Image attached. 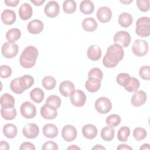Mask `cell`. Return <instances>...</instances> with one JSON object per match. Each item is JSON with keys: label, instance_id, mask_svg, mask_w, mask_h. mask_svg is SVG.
Wrapping results in <instances>:
<instances>
[{"label": "cell", "instance_id": "cell-1", "mask_svg": "<svg viewBox=\"0 0 150 150\" xmlns=\"http://www.w3.org/2000/svg\"><path fill=\"white\" fill-rule=\"evenodd\" d=\"M124 52L122 46L117 43L110 45L103 60V65L107 68L115 67L122 60Z\"/></svg>", "mask_w": 150, "mask_h": 150}, {"label": "cell", "instance_id": "cell-2", "mask_svg": "<svg viewBox=\"0 0 150 150\" xmlns=\"http://www.w3.org/2000/svg\"><path fill=\"white\" fill-rule=\"evenodd\" d=\"M38 54V50L36 47L33 46L26 47L20 56L21 66L25 69L32 68L36 64Z\"/></svg>", "mask_w": 150, "mask_h": 150}, {"label": "cell", "instance_id": "cell-3", "mask_svg": "<svg viewBox=\"0 0 150 150\" xmlns=\"http://www.w3.org/2000/svg\"><path fill=\"white\" fill-rule=\"evenodd\" d=\"M136 34L142 38L150 35V19L147 16H142L138 19L136 22Z\"/></svg>", "mask_w": 150, "mask_h": 150}, {"label": "cell", "instance_id": "cell-4", "mask_svg": "<svg viewBox=\"0 0 150 150\" xmlns=\"http://www.w3.org/2000/svg\"><path fill=\"white\" fill-rule=\"evenodd\" d=\"M133 53L138 57H142L146 54L148 51V43L142 39H137L132 46Z\"/></svg>", "mask_w": 150, "mask_h": 150}, {"label": "cell", "instance_id": "cell-5", "mask_svg": "<svg viewBox=\"0 0 150 150\" xmlns=\"http://www.w3.org/2000/svg\"><path fill=\"white\" fill-rule=\"evenodd\" d=\"M94 107L97 112L100 114H107L112 108V103L109 98L105 97H101L96 100Z\"/></svg>", "mask_w": 150, "mask_h": 150}, {"label": "cell", "instance_id": "cell-6", "mask_svg": "<svg viewBox=\"0 0 150 150\" xmlns=\"http://www.w3.org/2000/svg\"><path fill=\"white\" fill-rule=\"evenodd\" d=\"M19 50V47L15 42H7L3 44L1 48L2 55L8 59H12L16 56Z\"/></svg>", "mask_w": 150, "mask_h": 150}, {"label": "cell", "instance_id": "cell-7", "mask_svg": "<svg viewBox=\"0 0 150 150\" xmlns=\"http://www.w3.org/2000/svg\"><path fill=\"white\" fill-rule=\"evenodd\" d=\"M20 111L21 115L26 119H31L36 114L35 105L30 101H25L21 105Z\"/></svg>", "mask_w": 150, "mask_h": 150}, {"label": "cell", "instance_id": "cell-8", "mask_svg": "<svg viewBox=\"0 0 150 150\" xmlns=\"http://www.w3.org/2000/svg\"><path fill=\"white\" fill-rule=\"evenodd\" d=\"M113 40L115 43L118 44L123 47H127L130 44L131 38L128 32L121 30L115 33L113 38Z\"/></svg>", "mask_w": 150, "mask_h": 150}, {"label": "cell", "instance_id": "cell-9", "mask_svg": "<svg viewBox=\"0 0 150 150\" xmlns=\"http://www.w3.org/2000/svg\"><path fill=\"white\" fill-rule=\"evenodd\" d=\"M71 103L75 107H80L83 106L86 101V96L81 90H75L70 96Z\"/></svg>", "mask_w": 150, "mask_h": 150}, {"label": "cell", "instance_id": "cell-10", "mask_svg": "<svg viewBox=\"0 0 150 150\" xmlns=\"http://www.w3.org/2000/svg\"><path fill=\"white\" fill-rule=\"evenodd\" d=\"M24 137L29 139L36 138L39 134V127L35 123H29L25 125L22 129Z\"/></svg>", "mask_w": 150, "mask_h": 150}, {"label": "cell", "instance_id": "cell-11", "mask_svg": "<svg viewBox=\"0 0 150 150\" xmlns=\"http://www.w3.org/2000/svg\"><path fill=\"white\" fill-rule=\"evenodd\" d=\"M77 135L76 128L71 125H66L63 127L62 131V136L64 141L71 142L74 141Z\"/></svg>", "mask_w": 150, "mask_h": 150}, {"label": "cell", "instance_id": "cell-12", "mask_svg": "<svg viewBox=\"0 0 150 150\" xmlns=\"http://www.w3.org/2000/svg\"><path fill=\"white\" fill-rule=\"evenodd\" d=\"M44 12L46 15L53 18L56 17L60 12V7L57 2L55 1H49L45 6Z\"/></svg>", "mask_w": 150, "mask_h": 150}, {"label": "cell", "instance_id": "cell-13", "mask_svg": "<svg viewBox=\"0 0 150 150\" xmlns=\"http://www.w3.org/2000/svg\"><path fill=\"white\" fill-rule=\"evenodd\" d=\"M40 112L41 116L46 120L54 119L57 115V109L47 104H45L41 107Z\"/></svg>", "mask_w": 150, "mask_h": 150}, {"label": "cell", "instance_id": "cell-14", "mask_svg": "<svg viewBox=\"0 0 150 150\" xmlns=\"http://www.w3.org/2000/svg\"><path fill=\"white\" fill-rule=\"evenodd\" d=\"M97 18L101 23L109 22L112 17V12L110 8L107 6H101L97 10Z\"/></svg>", "mask_w": 150, "mask_h": 150}, {"label": "cell", "instance_id": "cell-15", "mask_svg": "<svg viewBox=\"0 0 150 150\" xmlns=\"http://www.w3.org/2000/svg\"><path fill=\"white\" fill-rule=\"evenodd\" d=\"M59 91L60 94L66 97H70L72 93L75 91L74 84L69 80H65L60 84Z\"/></svg>", "mask_w": 150, "mask_h": 150}, {"label": "cell", "instance_id": "cell-16", "mask_svg": "<svg viewBox=\"0 0 150 150\" xmlns=\"http://www.w3.org/2000/svg\"><path fill=\"white\" fill-rule=\"evenodd\" d=\"M146 98L147 96L145 92L143 90H139L134 92L131 97V102L134 107H139L144 104Z\"/></svg>", "mask_w": 150, "mask_h": 150}, {"label": "cell", "instance_id": "cell-17", "mask_svg": "<svg viewBox=\"0 0 150 150\" xmlns=\"http://www.w3.org/2000/svg\"><path fill=\"white\" fill-rule=\"evenodd\" d=\"M2 22L6 25H11L13 24L16 21V13L11 9H5L2 11L1 15Z\"/></svg>", "mask_w": 150, "mask_h": 150}, {"label": "cell", "instance_id": "cell-18", "mask_svg": "<svg viewBox=\"0 0 150 150\" xmlns=\"http://www.w3.org/2000/svg\"><path fill=\"white\" fill-rule=\"evenodd\" d=\"M33 13L31 5L28 3H23L19 9V16L22 20L27 21L30 19Z\"/></svg>", "mask_w": 150, "mask_h": 150}, {"label": "cell", "instance_id": "cell-19", "mask_svg": "<svg viewBox=\"0 0 150 150\" xmlns=\"http://www.w3.org/2000/svg\"><path fill=\"white\" fill-rule=\"evenodd\" d=\"M43 23L39 19H34L28 24L27 28L29 32L31 34H39L43 29Z\"/></svg>", "mask_w": 150, "mask_h": 150}, {"label": "cell", "instance_id": "cell-20", "mask_svg": "<svg viewBox=\"0 0 150 150\" xmlns=\"http://www.w3.org/2000/svg\"><path fill=\"white\" fill-rule=\"evenodd\" d=\"M101 81L95 77H88V80L85 83V87L87 90L90 93L97 91L101 87Z\"/></svg>", "mask_w": 150, "mask_h": 150}, {"label": "cell", "instance_id": "cell-21", "mask_svg": "<svg viewBox=\"0 0 150 150\" xmlns=\"http://www.w3.org/2000/svg\"><path fill=\"white\" fill-rule=\"evenodd\" d=\"M87 55L89 59L93 61L99 60L101 57V49L96 45H91L88 47L87 51Z\"/></svg>", "mask_w": 150, "mask_h": 150}, {"label": "cell", "instance_id": "cell-22", "mask_svg": "<svg viewBox=\"0 0 150 150\" xmlns=\"http://www.w3.org/2000/svg\"><path fill=\"white\" fill-rule=\"evenodd\" d=\"M82 134L83 136L89 139H94L97 135V129L96 127L93 124H88L84 125L82 128Z\"/></svg>", "mask_w": 150, "mask_h": 150}, {"label": "cell", "instance_id": "cell-23", "mask_svg": "<svg viewBox=\"0 0 150 150\" xmlns=\"http://www.w3.org/2000/svg\"><path fill=\"white\" fill-rule=\"evenodd\" d=\"M43 135L49 138H54L58 135L57 127L53 124H45L43 127Z\"/></svg>", "mask_w": 150, "mask_h": 150}, {"label": "cell", "instance_id": "cell-24", "mask_svg": "<svg viewBox=\"0 0 150 150\" xmlns=\"http://www.w3.org/2000/svg\"><path fill=\"white\" fill-rule=\"evenodd\" d=\"M0 103L2 108H10L14 107L15 99L9 93H5L1 97Z\"/></svg>", "mask_w": 150, "mask_h": 150}, {"label": "cell", "instance_id": "cell-25", "mask_svg": "<svg viewBox=\"0 0 150 150\" xmlns=\"http://www.w3.org/2000/svg\"><path fill=\"white\" fill-rule=\"evenodd\" d=\"M34 79L32 76L25 74L19 77V83L21 88L25 91L26 90L29 88L34 83Z\"/></svg>", "mask_w": 150, "mask_h": 150}, {"label": "cell", "instance_id": "cell-26", "mask_svg": "<svg viewBox=\"0 0 150 150\" xmlns=\"http://www.w3.org/2000/svg\"><path fill=\"white\" fill-rule=\"evenodd\" d=\"M97 23L96 20L91 17L85 18L81 23L82 28L87 32H93L97 28Z\"/></svg>", "mask_w": 150, "mask_h": 150}, {"label": "cell", "instance_id": "cell-27", "mask_svg": "<svg viewBox=\"0 0 150 150\" xmlns=\"http://www.w3.org/2000/svg\"><path fill=\"white\" fill-rule=\"evenodd\" d=\"M3 133L8 138H15L18 133V129L15 125L13 124H6L3 127Z\"/></svg>", "mask_w": 150, "mask_h": 150}, {"label": "cell", "instance_id": "cell-28", "mask_svg": "<svg viewBox=\"0 0 150 150\" xmlns=\"http://www.w3.org/2000/svg\"><path fill=\"white\" fill-rule=\"evenodd\" d=\"M119 25L123 28H128L132 24L133 18L131 14L127 12H124L120 14L118 20Z\"/></svg>", "mask_w": 150, "mask_h": 150}, {"label": "cell", "instance_id": "cell-29", "mask_svg": "<svg viewBox=\"0 0 150 150\" xmlns=\"http://www.w3.org/2000/svg\"><path fill=\"white\" fill-rule=\"evenodd\" d=\"M80 10L85 15L91 14L94 10V5L91 1H82L80 5Z\"/></svg>", "mask_w": 150, "mask_h": 150}, {"label": "cell", "instance_id": "cell-30", "mask_svg": "<svg viewBox=\"0 0 150 150\" xmlns=\"http://www.w3.org/2000/svg\"><path fill=\"white\" fill-rule=\"evenodd\" d=\"M44 91L40 88L36 87L30 93V97L35 103H40L44 98Z\"/></svg>", "mask_w": 150, "mask_h": 150}, {"label": "cell", "instance_id": "cell-31", "mask_svg": "<svg viewBox=\"0 0 150 150\" xmlns=\"http://www.w3.org/2000/svg\"><path fill=\"white\" fill-rule=\"evenodd\" d=\"M114 129L109 126L104 127L101 131V137L104 141H111L114 137Z\"/></svg>", "mask_w": 150, "mask_h": 150}, {"label": "cell", "instance_id": "cell-32", "mask_svg": "<svg viewBox=\"0 0 150 150\" xmlns=\"http://www.w3.org/2000/svg\"><path fill=\"white\" fill-rule=\"evenodd\" d=\"M21 36V32L19 29L12 28L8 30L6 33V39L8 42H15Z\"/></svg>", "mask_w": 150, "mask_h": 150}, {"label": "cell", "instance_id": "cell-33", "mask_svg": "<svg viewBox=\"0 0 150 150\" xmlns=\"http://www.w3.org/2000/svg\"><path fill=\"white\" fill-rule=\"evenodd\" d=\"M1 114L2 118L6 120H12L16 116V110L15 108H4L1 107Z\"/></svg>", "mask_w": 150, "mask_h": 150}, {"label": "cell", "instance_id": "cell-34", "mask_svg": "<svg viewBox=\"0 0 150 150\" xmlns=\"http://www.w3.org/2000/svg\"><path fill=\"white\" fill-rule=\"evenodd\" d=\"M77 8L76 2L73 0H66L63 4V11L67 14H71L74 13Z\"/></svg>", "mask_w": 150, "mask_h": 150}, {"label": "cell", "instance_id": "cell-35", "mask_svg": "<svg viewBox=\"0 0 150 150\" xmlns=\"http://www.w3.org/2000/svg\"><path fill=\"white\" fill-rule=\"evenodd\" d=\"M42 84L43 87L47 90H50L53 89L56 84V81L54 77L52 76H45L42 81Z\"/></svg>", "mask_w": 150, "mask_h": 150}, {"label": "cell", "instance_id": "cell-36", "mask_svg": "<svg viewBox=\"0 0 150 150\" xmlns=\"http://www.w3.org/2000/svg\"><path fill=\"white\" fill-rule=\"evenodd\" d=\"M105 122L110 127H115L121 122V117L119 115L112 114L108 116L105 120Z\"/></svg>", "mask_w": 150, "mask_h": 150}, {"label": "cell", "instance_id": "cell-37", "mask_svg": "<svg viewBox=\"0 0 150 150\" xmlns=\"http://www.w3.org/2000/svg\"><path fill=\"white\" fill-rule=\"evenodd\" d=\"M139 86H140V83L139 80L135 77H131L129 83L124 88L129 93H132V92H135L138 91V89L139 88Z\"/></svg>", "mask_w": 150, "mask_h": 150}, {"label": "cell", "instance_id": "cell-38", "mask_svg": "<svg viewBox=\"0 0 150 150\" xmlns=\"http://www.w3.org/2000/svg\"><path fill=\"white\" fill-rule=\"evenodd\" d=\"M130 134V129L127 127H122L117 132V138L121 142H127Z\"/></svg>", "mask_w": 150, "mask_h": 150}, {"label": "cell", "instance_id": "cell-39", "mask_svg": "<svg viewBox=\"0 0 150 150\" xmlns=\"http://www.w3.org/2000/svg\"><path fill=\"white\" fill-rule=\"evenodd\" d=\"M131 76L129 74L125 73H121L118 74L116 77L117 83L121 86L125 87L129 82Z\"/></svg>", "mask_w": 150, "mask_h": 150}, {"label": "cell", "instance_id": "cell-40", "mask_svg": "<svg viewBox=\"0 0 150 150\" xmlns=\"http://www.w3.org/2000/svg\"><path fill=\"white\" fill-rule=\"evenodd\" d=\"M45 104L50 105L55 107L56 109H58L61 105L62 101L58 96L51 95L47 98Z\"/></svg>", "mask_w": 150, "mask_h": 150}, {"label": "cell", "instance_id": "cell-41", "mask_svg": "<svg viewBox=\"0 0 150 150\" xmlns=\"http://www.w3.org/2000/svg\"><path fill=\"white\" fill-rule=\"evenodd\" d=\"M146 130L141 127L135 128L133 131V136L137 141H141L145 139L146 137Z\"/></svg>", "mask_w": 150, "mask_h": 150}, {"label": "cell", "instance_id": "cell-42", "mask_svg": "<svg viewBox=\"0 0 150 150\" xmlns=\"http://www.w3.org/2000/svg\"><path fill=\"white\" fill-rule=\"evenodd\" d=\"M10 88L15 94H20L24 92V91L21 88V86L19 83V77L15 78L12 80L10 84Z\"/></svg>", "mask_w": 150, "mask_h": 150}, {"label": "cell", "instance_id": "cell-43", "mask_svg": "<svg viewBox=\"0 0 150 150\" xmlns=\"http://www.w3.org/2000/svg\"><path fill=\"white\" fill-rule=\"evenodd\" d=\"M139 76L145 80L150 79V67L149 66H143L139 70Z\"/></svg>", "mask_w": 150, "mask_h": 150}, {"label": "cell", "instance_id": "cell-44", "mask_svg": "<svg viewBox=\"0 0 150 150\" xmlns=\"http://www.w3.org/2000/svg\"><path fill=\"white\" fill-rule=\"evenodd\" d=\"M88 77H95L101 80L103 77V74L101 69L97 67L91 69L88 73Z\"/></svg>", "mask_w": 150, "mask_h": 150}, {"label": "cell", "instance_id": "cell-45", "mask_svg": "<svg viewBox=\"0 0 150 150\" xmlns=\"http://www.w3.org/2000/svg\"><path fill=\"white\" fill-rule=\"evenodd\" d=\"M137 5L141 11L146 12L149 9L150 2L149 0H137Z\"/></svg>", "mask_w": 150, "mask_h": 150}, {"label": "cell", "instance_id": "cell-46", "mask_svg": "<svg viewBox=\"0 0 150 150\" xmlns=\"http://www.w3.org/2000/svg\"><path fill=\"white\" fill-rule=\"evenodd\" d=\"M12 74L11 68L7 65H2L0 67V76L2 78L6 79Z\"/></svg>", "mask_w": 150, "mask_h": 150}, {"label": "cell", "instance_id": "cell-47", "mask_svg": "<svg viewBox=\"0 0 150 150\" xmlns=\"http://www.w3.org/2000/svg\"><path fill=\"white\" fill-rule=\"evenodd\" d=\"M43 150H57L59 149L57 144L52 141H48L45 142L42 147Z\"/></svg>", "mask_w": 150, "mask_h": 150}, {"label": "cell", "instance_id": "cell-48", "mask_svg": "<svg viewBox=\"0 0 150 150\" xmlns=\"http://www.w3.org/2000/svg\"><path fill=\"white\" fill-rule=\"evenodd\" d=\"M35 149L34 145L30 142H23L19 148L20 150H35Z\"/></svg>", "mask_w": 150, "mask_h": 150}, {"label": "cell", "instance_id": "cell-49", "mask_svg": "<svg viewBox=\"0 0 150 150\" xmlns=\"http://www.w3.org/2000/svg\"><path fill=\"white\" fill-rule=\"evenodd\" d=\"M4 2L6 6L14 7L18 5V4L19 3V0H5Z\"/></svg>", "mask_w": 150, "mask_h": 150}, {"label": "cell", "instance_id": "cell-50", "mask_svg": "<svg viewBox=\"0 0 150 150\" xmlns=\"http://www.w3.org/2000/svg\"><path fill=\"white\" fill-rule=\"evenodd\" d=\"M0 149L2 150H8L10 149L9 144L6 142V141H1L0 143Z\"/></svg>", "mask_w": 150, "mask_h": 150}, {"label": "cell", "instance_id": "cell-51", "mask_svg": "<svg viewBox=\"0 0 150 150\" xmlns=\"http://www.w3.org/2000/svg\"><path fill=\"white\" fill-rule=\"evenodd\" d=\"M117 149H129V150H132V148H131V146H128V145H126V144H120L117 147Z\"/></svg>", "mask_w": 150, "mask_h": 150}, {"label": "cell", "instance_id": "cell-52", "mask_svg": "<svg viewBox=\"0 0 150 150\" xmlns=\"http://www.w3.org/2000/svg\"><path fill=\"white\" fill-rule=\"evenodd\" d=\"M30 2L32 3H33L35 6H40L42 5L45 2V1H37V0H30Z\"/></svg>", "mask_w": 150, "mask_h": 150}, {"label": "cell", "instance_id": "cell-53", "mask_svg": "<svg viewBox=\"0 0 150 150\" xmlns=\"http://www.w3.org/2000/svg\"><path fill=\"white\" fill-rule=\"evenodd\" d=\"M92 149L93 150H94V149H98L99 150V149H105V148L101 145H96L94 146H93L92 148Z\"/></svg>", "mask_w": 150, "mask_h": 150}, {"label": "cell", "instance_id": "cell-54", "mask_svg": "<svg viewBox=\"0 0 150 150\" xmlns=\"http://www.w3.org/2000/svg\"><path fill=\"white\" fill-rule=\"evenodd\" d=\"M149 145L148 144H144L142 145L141 147H140L139 149H149Z\"/></svg>", "mask_w": 150, "mask_h": 150}, {"label": "cell", "instance_id": "cell-55", "mask_svg": "<svg viewBox=\"0 0 150 150\" xmlns=\"http://www.w3.org/2000/svg\"><path fill=\"white\" fill-rule=\"evenodd\" d=\"M67 149H80V148L79 147H78L77 146L74 145H72L69 146Z\"/></svg>", "mask_w": 150, "mask_h": 150}, {"label": "cell", "instance_id": "cell-56", "mask_svg": "<svg viewBox=\"0 0 150 150\" xmlns=\"http://www.w3.org/2000/svg\"><path fill=\"white\" fill-rule=\"evenodd\" d=\"M132 2V0H130V1H120V2H121L124 4H129Z\"/></svg>", "mask_w": 150, "mask_h": 150}]
</instances>
